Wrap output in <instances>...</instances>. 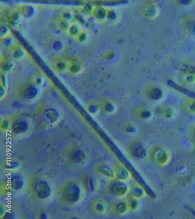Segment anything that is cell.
Returning a JSON list of instances; mask_svg holds the SVG:
<instances>
[{"mask_svg":"<svg viewBox=\"0 0 195 219\" xmlns=\"http://www.w3.org/2000/svg\"><path fill=\"white\" fill-rule=\"evenodd\" d=\"M33 188L38 196L41 199H46L51 194L50 186L48 182L44 179L36 180L34 182Z\"/></svg>","mask_w":195,"mask_h":219,"instance_id":"1","label":"cell"},{"mask_svg":"<svg viewBox=\"0 0 195 219\" xmlns=\"http://www.w3.org/2000/svg\"><path fill=\"white\" fill-rule=\"evenodd\" d=\"M9 53L10 57L16 61L24 59L28 55L26 49L22 45L17 44H15L9 48Z\"/></svg>","mask_w":195,"mask_h":219,"instance_id":"2","label":"cell"},{"mask_svg":"<svg viewBox=\"0 0 195 219\" xmlns=\"http://www.w3.org/2000/svg\"><path fill=\"white\" fill-rule=\"evenodd\" d=\"M81 193V191L79 187L76 185H72L67 188L66 197L69 201L75 203L79 200Z\"/></svg>","mask_w":195,"mask_h":219,"instance_id":"3","label":"cell"},{"mask_svg":"<svg viewBox=\"0 0 195 219\" xmlns=\"http://www.w3.org/2000/svg\"><path fill=\"white\" fill-rule=\"evenodd\" d=\"M68 60L62 57L55 58L52 63V68L57 72H61L67 69Z\"/></svg>","mask_w":195,"mask_h":219,"instance_id":"4","label":"cell"},{"mask_svg":"<svg viewBox=\"0 0 195 219\" xmlns=\"http://www.w3.org/2000/svg\"><path fill=\"white\" fill-rule=\"evenodd\" d=\"M167 84L169 87H171L173 89L178 91L179 92L184 94L186 96L190 98L195 100V93L192 91L186 88H184L181 86L177 84L175 82L171 80L167 81Z\"/></svg>","mask_w":195,"mask_h":219,"instance_id":"5","label":"cell"},{"mask_svg":"<svg viewBox=\"0 0 195 219\" xmlns=\"http://www.w3.org/2000/svg\"><path fill=\"white\" fill-rule=\"evenodd\" d=\"M153 159L157 163L163 165L167 162L168 156L165 151L162 149L158 150L154 152Z\"/></svg>","mask_w":195,"mask_h":219,"instance_id":"6","label":"cell"},{"mask_svg":"<svg viewBox=\"0 0 195 219\" xmlns=\"http://www.w3.org/2000/svg\"><path fill=\"white\" fill-rule=\"evenodd\" d=\"M21 15L26 18H31L35 13V10L32 6L28 4L22 5L18 9Z\"/></svg>","mask_w":195,"mask_h":219,"instance_id":"7","label":"cell"},{"mask_svg":"<svg viewBox=\"0 0 195 219\" xmlns=\"http://www.w3.org/2000/svg\"><path fill=\"white\" fill-rule=\"evenodd\" d=\"M127 187L122 182H118L112 185L111 190L113 194L118 196L125 195L127 192Z\"/></svg>","mask_w":195,"mask_h":219,"instance_id":"8","label":"cell"},{"mask_svg":"<svg viewBox=\"0 0 195 219\" xmlns=\"http://www.w3.org/2000/svg\"><path fill=\"white\" fill-rule=\"evenodd\" d=\"M28 128V124L26 121L23 120L16 122L13 126V131L16 134L26 132Z\"/></svg>","mask_w":195,"mask_h":219,"instance_id":"9","label":"cell"},{"mask_svg":"<svg viewBox=\"0 0 195 219\" xmlns=\"http://www.w3.org/2000/svg\"><path fill=\"white\" fill-rule=\"evenodd\" d=\"M132 153L133 156L140 159L145 158L147 155L146 149L140 144H137L133 147Z\"/></svg>","mask_w":195,"mask_h":219,"instance_id":"10","label":"cell"},{"mask_svg":"<svg viewBox=\"0 0 195 219\" xmlns=\"http://www.w3.org/2000/svg\"><path fill=\"white\" fill-rule=\"evenodd\" d=\"M21 15L19 10L12 12L8 16L7 21L10 25L15 26L17 25L20 19Z\"/></svg>","mask_w":195,"mask_h":219,"instance_id":"11","label":"cell"},{"mask_svg":"<svg viewBox=\"0 0 195 219\" xmlns=\"http://www.w3.org/2000/svg\"><path fill=\"white\" fill-rule=\"evenodd\" d=\"M81 67L79 62L75 60H68L66 70L69 73L76 74L80 71Z\"/></svg>","mask_w":195,"mask_h":219,"instance_id":"12","label":"cell"},{"mask_svg":"<svg viewBox=\"0 0 195 219\" xmlns=\"http://www.w3.org/2000/svg\"><path fill=\"white\" fill-rule=\"evenodd\" d=\"M11 184L14 190H19L23 187L24 182L20 176L16 175L12 177Z\"/></svg>","mask_w":195,"mask_h":219,"instance_id":"13","label":"cell"},{"mask_svg":"<svg viewBox=\"0 0 195 219\" xmlns=\"http://www.w3.org/2000/svg\"><path fill=\"white\" fill-rule=\"evenodd\" d=\"M58 118V113L54 109H48L44 113V120L47 122L50 123L54 122Z\"/></svg>","mask_w":195,"mask_h":219,"instance_id":"14","label":"cell"},{"mask_svg":"<svg viewBox=\"0 0 195 219\" xmlns=\"http://www.w3.org/2000/svg\"><path fill=\"white\" fill-rule=\"evenodd\" d=\"M15 67V64L11 60L5 58L1 64V70L5 73L11 71Z\"/></svg>","mask_w":195,"mask_h":219,"instance_id":"15","label":"cell"},{"mask_svg":"<svg viewBox=\"0 0 195 219\" xmlns=\"http://www.w3.org/2000/svg\"><path fill=\"white\" fill-rule=\"evenodd\" d=\"M80 32L79 26L75 23H70L66 33L68 36L72 38H76Z\"/></svg>","mask_w":195,"mask_h":219,"instance_id":"16","label":"cell"},{"mask_svg":"<svg viewBox=\"0 0 195 219\" xmlns=\"http://www.w3.org/2000/svg\"><path fill=\"white\" fill-rule=\"evenodd\" d=\"M74 16L73 13L69 9H65L60 13L59 15V19L65 20L70 22L74 19Z\"/></svg>","mask_w":195,"mask_h":219,"instance_id":"17","label":"cell"},{"mask_svg":"<svg viewBox=\"0 0 195 219\" xmlns=\"http://www.w3.org/2000/svg\"><path fill=\"white\" fill-rule=\"evenodd\" d=\"M114 174L118 179L121 180H125L129 177V172L123 167H119L116 169Z\"/></svg>","mask_w":195,"mask_h":219,"instance_id":"18","label":"cell"},{"mask_svg":"<svg viewBox=\"0 0 195 219\" xmlns=\"http://www.w3.org/2000/svg\"><path fill=\"white\" fill-rule=\"evenodd\" d=\"M12 32L11 29L7 26L1 25L0 26V36L2 40L11 37Z\"/></svg>","mask_w":195,"mask_h":219,"instance_id":"19","label":"cell"},{"mask_svg":"<svg viewBox=\"0 0 195 219\" xmlns=\"http://www.w3.org/2000/svg\"><path fill=\"white\" fill-rule=\"evenodd\" d=\"M150 97L153 100H157L160 99L163 96L162 91L158 88H153L150 91Z\"/></svg>","mask_w":195,"mask_h":219,"instance_id":"20","label":"cell"},{"mask_svg":"<svg viewBox=\"0 0 195 219\" xmlns=\"http://www.w3.org/2000/svg\"><path fill=\"white\" fill-rule=\"evenodd\" d=\"M38 93L37 89L34 87H30L27 88L25 91L24 95L26 98L32 99L36 97Z\"/></svg>","mask_w":195,"mask_h":219,"instance_id":"21","label":"cell"},{"mask_svg":"<svg viewBox=\"0 0 195 219\" xmlns=\"http://www.w3.org/2000/svg\"><path fill=\"white\" fill-rule=\"evenodd\" d=\"M85 155L82 151L78 150L75 152L72 157V159L74 162L79 163L84 159Z\"/></svg>","mask_w":195,"mask_h":219,"instance_id":"22","label":"cell"},{"mask_svg":"<svg viewBox=\"0 0 195 219\" xmlns=\"http://www.w3.org/2000/svg\"><path fill=\"white\" fill-rule=\"evenodd\" d=\"M99 173L107 177L113 178L114 176V173L111 169L107 166H102L99 168Z\"/></svg>","mask_w":195,"mask_h":219,"instance_id":"23","label":"cell"},{"mask_svg":"<svg viewBox=\"0 0 195 219\" xmlns=\"http://www.w3.org/2000/svg\"><path fill=\"white\" fill-rule=\"evenodd\" d=\"M70 24V23L69 22L59 19L58 23H57V26H58L59 29L61 30V31L63 32H66Z\"/></svg>","mask_w":195,"mask_h":219,"instance_id":"24","label":"cell"},{"mask_svg":"<svg viewBox=\"0 0 195 219\" xmlns=\"http://www.w3.org/2000/svg\"><path fill=\"white\" fill-rule=\"evenodd\" d=\"M94 15L99 19H102L105 17L106 11L103 8L99 7L97 8L94 11Z\"/></svg>","mask_w":195,"mask_h":219,"instance_id":"25","label":"cell"},{"mask_svg":"<svg viewBox=\"0 0 195 219\" xmlns=\"http://www.w3.org/2000/svg\"><path fill=\"white\" fill-rule=\"evenodd\" d=\"M131 193L133 196L136 198H140L143 196L144 191L141 188L134 187L132 189Z\"/></svg>","mask_w":195,"mask_h":219,"instance_id":"26","label":"cell"},{"mask_svg":"<svg viewBox=\"0 0 195 219\" xmlns=\"http://www.w3.org/2000/svg\"><path fill=\"white\" fill-rule=\"evenodd\" d=\"M95 211L99 213H104L106 210L105 205L101 202L95 203Z\"/></svg>","mask_w":195,"mask_h":219,"instance_id":"27","label":"cell"},{"mask_svg":"<svg viewBox=\"0 0 195 219\" xmlns=\"http://www.w3.org/2000/svg\"><path fill=\"white\" fill-rule=\"evenodd\" d=\"M183 70L186 73L191 74L195 77V67L192 66L184 65Z\"/></svg>","mask_w":195,"mask_h":219,"instance_id":"28","label":"cell"},{"mask_svg":"<svg viewBox=\"0 0 195 219\" xmlns=\"http://www.w3.org/2000/svg\"><path fill=\"white\" fill-rule=\"evenodd\" d=\"M127 205L125 203H120L116 206V210L119 213H124L126 212L127 209Z\"/></svg>","mask_w":195,"mask_h":219,"instance_id":"29","label":"cell"},{"mask_svg":"<svg viewBox=\"0 0 195 219\" xmlns=\"http://www.w3.org/2000/svg\"><path fill=\"white\" fill-rule=\"evenodd\" d=\"M138 200L136 199H132L129 200V207L132 210H136L138 208L139 204Z\"/></svg>","mask_w":195,"mask_h":219,"instance_id":"30","label":"cell"},{"mask_svg":"<svg viewBox=\"0 0 195 219\" xmlns=\"http://www.w3.org/2000/svg\"><path fill=\"white\" fill-rule=\"evenodd\" d=\"M3 40L4 45H5V46L7 47L10 48L13 45L15 44V43H14V39L11 37V36L8 37L7 38L4 39Z\"/></svg>","mask_w":195,"mask_h":219,"instance_id":"31","label":"cell"},{"mask_svg":"<svg viewBox=\"0 0 195 219\" xmlns=\"http://www.w3.org/2000/svg\"><path fill=\"white\" fill-rule=\"evenodd\" d=\"M76 38L78 41L79 42L84 43L87 40V34L84 32H80Z\"/></svg>","mask_w":195,"mask_h":219,"instance_id":"32","label":"cell"},{"mask_svg":"<svg viewBox=\"0 0 195 219\" xmlns=\"http://www.w3.org/2000/svg\"><path fill=\"white\" fill-rule=\"evenodd\" d=\"M163 115L167 118H171L173 115V111L170 109H165L163 112Z\"/></svg>","mask_w":195,"mask_h":219,"instance_id":"33","label":"cell"},{"mask_svg":"<svg viewBox=\"0 0 195 219\" xmlns=\"http://www.w3.org/2000/svg\"><path fill=\"white\" fill-rule=\"evenodd\" d=\"M19 164L17 162L10 163L6 165V168L7 169H14L19 167Z\"/></svg>","mask_w":195,"mask_h":219,"instance_id":"34","label":"cell"},{"mask_svg":"<svg viewBox=\"0 0 195 219\" xmlns=\"http://www.w3.org/2000/svg\"><path fill=\"white\" fill-rule=\"evenodd\" d=\"M147 11L148 15L152 16L155 14V8L152 6H149L147 7Z\"/></svg>","mask_w":195,"mask_h":219,"instance_id":"35","label":"cell"},{"mask_svg":"<svg viewBox=\"0 0 195 219\" xmlns=\"http://www.w3.org/2000/svg\"><path fill=\"white\" fill-rule=\"evenodd\" d=\"M151 116V113L148 111H145L142 112L141 113V117L144 119H148Z\"/></svg>","mask_w":195,"mask_h":219,"instance_id":"36","label":"cell"},{"mask_svg":"<svg viewBox=\"0 0 195 219\" xmlns=\"http://www.w3.org/2000/svg\"><path fill=\"white\" fill-rule=\"evenodd\" d=\"M116 14L113 11L110 12L107 15V17L108 18V19H116Z\"/></svg>","mask_w":195,"mask_h":219,"instance_id":"37","label":"cell"},{"mask_svg":"<svg viewBox=\"0 0 195 219\" xmlns=\"http://www.w3.org/2000/svg\"><path fill=\"white\" fill-rule=\"evenodd\" d=\"M105 108L107 111L110 112L113 111L114 109V107L111 103H107L105 105Z\"/></svg>","mask_w":195,"mask_h":219,"instance_id":"38","label":"cell"},{"mask_svg":"<svg viewBox=\"0 0 195 219\" xmlns=\"http://www.w3.org/2000/svg\"><path fill=\"white\" fill-rule=\"evenodd\" d=\"M187 81L189 83H192L194 82L195 77L192 75H188L186 78Z\"/></svg>","mask_w":195,"mask_h":219,"instance_id":"39","label":"cell"},{"mask_svg":"<svg viewBox=\"0 0 195 219\" xmlns=\"http://www.w3.org/2000/svg\"><path fill=\"white\" fill-rule=\"evenodd\" d=\"M57 47H58L59 50H60L62 47V44L59 41H57L55 43L54 45H53V48L55 50H57Z\"/></svg>","mask_w":195,"mask_h":219,"instance_id":"40","label":"cell"},{"mask_svg":"<svg viewBox=\"0 0 195 219\" xmlns=\"http://www.w3.org/2000/svg\"><path fill=\"white\" fill-rule=\"evenodd\" d=\"M189 31L192 34L195 36V24H191L189 26Z\"/></svg>","mask_w":195,"mask_h":219,"instance_id":"41","label":"cell"},{"mask_svg":"<svg viewBox=\"0 0 195 219\" xmlns=\"http://www.w3.org/2000/svg\"><path fill=\"white\" fill-rule=\"evenodd\" d=\"M35 83L37 85H41L43 83V78L41 77H38L36 78L35 80Z\"/></svg>","mask_w":195,"mask_h":219,"instance_id":"42","label":"cell"},{"mask_svg":"<svg viewBox=\"0 0 195 219\" xmlns=\"http://www.w3.org/2000/svg\"><path fill=\"white\" fill-rule=\"evenodd\" d=\"M9 126H10V123L7 121H5L2 125V128L5 129L8 128Z\"/></svg>","mask_w":195,"mask_h":219,"instance_id":"43","label":"cell"},{"mask_svg":"<svg viewBox=\"0 0 195 219\" xmlns=\"http://www.w3.org/2000/svg\"><path fill=\"white\" fill-rule=\"evenodd\" d=\"M191 2V0H181V1H180V3L184 5L189 4Z\"/></svg>","mask_w":195,"mask_h":219,"instance_id":"44","label":"cell"},{"mask_svg":"<svg viewBox=\"0 0 195 219\" xmlns=\"http://www.w3.org/2000/svg\"><path fill=\"white\" fill-rule=\"evenodd\" d=\"M97 109L96 107L95 106V105H91V106L90 107L89 110H90V111L91 113H94L96 111Z\"/></svg>","mask_w":195,"mask_h":219,"instance_id":"45","label":"cell"},{"mask_svg":"<svg viewBox=\"0 0 195 219\" xmlns=\"http://www.w3.org/2000/svg\"><path fill=\"white\" fill-rule=\"evenodd\" d=\"M92 10V7L90 5H87L84 8V11L86 12H90Z\"/></svg>","mask_w":195,"mask_h":219,"instance_id":"46","label":"cell"},{"mask_svg":"<svg viewBox=\"0 0 195 219\" xmlns=\"http://www.w3.org/2000/svg\"><path fill=\"white\" fill-rule=\"evenodd\" d=\"M14 218V215L13 214L10 213V212H8L5 215V218H9V219H13Z\"/></svg>","mask_w":195,"mask_h":219,"instance_id":"47","label":"cell"},{"mask_svg":"<svg viewBox=\"0 0 195 219\" xmlns=\"http://www.w3.org/2000/svg\"><path fill=\"white\" fill-rule=\"evenodd\" d=\"M189 111L192 113L195 112V102L192 104L189 108Z\"/></svg>","mask_w":195,"mask_h":219,"instance_id":"48","label":"cell"},{"mask_svg":"<svg viewBox=\"0 0 195 219\" xmlns=\"http://www.w3.org/2000/svg\"><path fill=\"white\" fill-rule=\"evenodd\" d=\"M40 218L43 219H48L47 215V214L46 213H42L41 215Z\"/></svg>","mask_w":195,"mask_h":219,"instance_id":"49","label":"cell"},{"mask_svg":"<svg viewBox=\"0 0 195 219\" xmlns=\"http://www.w3.org/2000/svg\"><path fill=\"white\" fill-rule=\"evenodd\" d=\"M127 131L128 132H135L136 130L133 127H129L127 129Z\"/></svg>","mask_w":195,"mask_h":219,"instance_id":"50","label":"cell"},{"mask_svg":"<svg viewBox=\"0 0 195 219\" xmlns=\"http://www.w3.org/2000/svg\"><path fill=\"white\" fill-rule=\"evenodd\" d=\"M90 187H91V190H92V191H93L94 190V187L93 185V182L92 179H90Z\"/></svg>","mask_w":195,"mask_h":219,"instance_id":"51","label":"cell"},{"mask_svg":"<svg viewBox=\"0 0 195 219\" xmlns=\"http://www.w3.org/2000/svg\"><path fill=\"white\" fill-rule=\"evenodd\" d=\"M188 209L190 210L191 211V212H192V213L193 214V215H194V216H195V211L194 210L192 209L191 208H188Z\"/></svg>","mask_w":195,"mask_h":219,"instance_id":"52","label":"cell"}]
</instances>
